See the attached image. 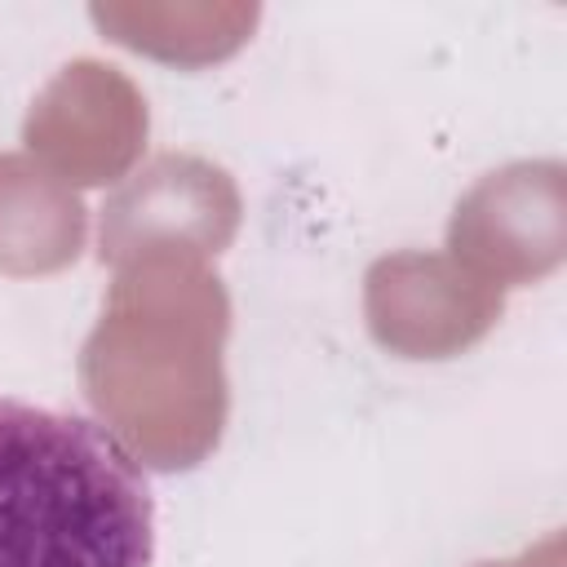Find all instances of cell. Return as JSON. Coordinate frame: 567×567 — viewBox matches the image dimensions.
Instances as JSON below:
<instances>
[{
	"instance_id": "obj_1",
	"label": "cell",
	"mask_w": 567,
	"mask_h": 567,
	"mask_svg": "<svg viewBox=\"0 0 567 567\" xmlns=\"http://www.w3.org/2000/svg\"><path fill=\"white\" fill-rule=\"evenodd\" d=\"M226 328L230 301L199 261L159 252L120 266L80 350V381L133 461L190 470L217 447L226 425Z\"/></svg>"
},
{
	"instance_id": "obj_2",
	"label": "cell",
	"mask_w": 567,
	"mask_h": 567,
	"mask_svg": "<svg viewBox=\"0 0 567 567\" xmlns=\"http://www.w3.org/2000/svg\"><path fill=\"white\" fill-rule=\"evenodd\" d=\"M155 501L93 421L0 399V567H151Z\"/></svg>"
},
{
	"instance_id": "obj_3",
	"label": "cell",
	"mask_w": 567,
	"mask_h": 567,
	"mask_svg": "<svg viewBox=\"0 0 567 567\" xmlns=\"http://www.w3.org/2000/svg\"><path fill=\"white\" fill-rule=\"evenodd\" d=\"M235 226L239 190L226 168L199 155H155L102 204L97 257L115 270L159 252L204 261L235 239Z\"/></svg>"
},
{
	"instance_id": "obj_4",
	"label": "cell",
	"mask_w": 567,
	"mask_h": 567,
	"mask_svg": "<svg viewBox=\"0 0 567 567\" xmlns=\"http://www.w3.org/2000/svg\"><path fill=\"white\" fill-rule=\"evenodd\" d=\"M447 248L465 270L496 284L501 292L554 270L567 248L563 164L540 159L487 173L456 204Z\"/></svg>"
},
{
	"instance_id": "obj_5",
	"label": "cell",
	"mask_w": 567,
	"mask_h": 567,
	"mask_svg": "<svg viewBox=\"0 0 567 567\" xmlns=\"http://www.w3.org/2000/svg\"><path fill=\"white\" fill-rule=\"evenodd\" d=\"M22 137L66 186H102L142 155L146 102L124 71L80 58L62 66L31 102Z\"/></svg>"
},
{
	"instance_id": "obj_6",
	"label": "cell",
	"mask_w": 567,
	"mask_h": 567,
	"mask_svg": "<svg viewBox=\"0 0 567 567\" xmlns=\"http://www.w3.org/2000/svg\"><path fill=\"white\" fill-rule=\"evenodd\" d=\"M372 337L403 359H447L474 346L501 315V288L439 252H394L363 279Z\"/></svg>"
},
{
	"instance_id": "obj_7",
	"label": "cell",
	"mask_w": 567,
	"mask_h": 567,
	"mask_svg": "<svg viewBox=\"0 0 567 567\" xmlns=\"http://www.w3.org/2000/svg\"><path fill=\"white\" fill-rule=\"evenodd\" d=\"M84 204L31 155H0V270L49 275L80 257Z\"/></svg>"
},
{
	"instance_id": "obj_8",
	"label": "cell",
	"mask_w": 567,
	"mask_h": 567,
	"mask_svg": "<svg viewBox=\"0 0 567 567\" xmlns=\"http://www.w3.org/2000/svg\"><path fill=\"white\" fill-rule=\"evenodd\" d=\"M483 567H532V558H523V563H483Z\"/></svg>"
}]
</instances>
